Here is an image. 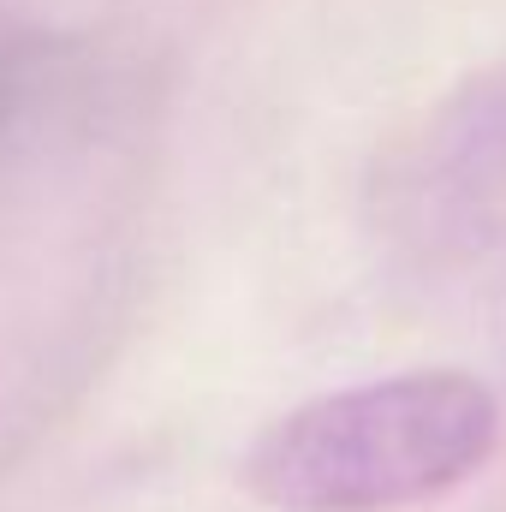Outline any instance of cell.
<instances>
[{"mask_svg": "<svg viewBox=\"0 0 506 512\" xmlns=\"http://www.w3.org/2000/svg\"><path fill=\"white\" fill-rule=\"evenodd\" d=\"M501 447V399L471 370H405L292 405L239 483L268 512H405L471 483Z\"/></svg>", "mask_w": 506, "mask_h": 512, "instance_id": "1", "label": "cell"}, {"mask_svg": "<svg viewBox=\"0 0 506 512\" xmlns=\"http://www.w3.org/2000/svg\"><path fill=\"white\" fill-rule=\"evenodd\" d=\"M18 90H24V60H18V48L0 36V126H6L12 108H18Z\"/></svg>", "mask_w": 506, "mask_h": 512, "instance_id": "2", "label": "cell"}]
</instances>
